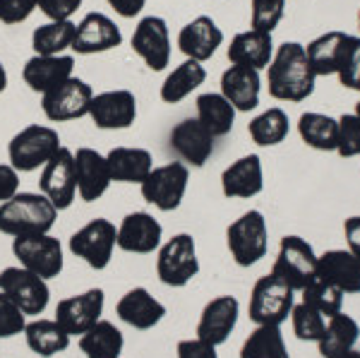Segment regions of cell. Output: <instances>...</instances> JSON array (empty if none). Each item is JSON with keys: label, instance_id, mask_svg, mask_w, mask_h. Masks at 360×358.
I'll list each match as a JSON object with an SVG mask.
<instances>
[{"label": "cell", "instance_id": "obj_24", "mask_svg": "<svg viewBox=\"0 0 360 358\" xmlns=\"http://www.w3.org/2000/svg\"><path fill=\"white\" fill-rule=\"evenodd\" d=\"M72 70H75L72 56H65V53L63 56H37L34 53L25 63L22 77H25V82L32 91L46 94V91H51L53 87L65 82L68 77H72Z\"/></svg>", "mask_w": 360, "mask_h": 358}, {"label": "cell", "instance_id": "obj_11", "mask_svg": "<svg viewBox=\"0 0 360 358\" xmlns=\"http://www.w3.org/2000/svg\"><path fill=\"white\" fill-rule=\"evenodd\" d=\"M0 291L8 293L13 298V303L27 317H41L51 303L49 281L25 267H20V264L5 267L0 272Z\"/></svg>", "mask_w": 360, "mask_h": 358}, {"label": "cell", "instance_id": "obj_19", "mask_svg": "<svg viewBox=\"0 0 360 358\" xmlns=\"http://www.w3.org/2000/svg\"><path fill=\"white\" fill-rule=\"evenodd\" d=\"M214 140L217 137L209 132L197 118L180 120L176 128L171 130V149L178 154V159L185 166L202 169L209 157L214 154Z\"/></svg>", "mask_w": 360, "mask_h": 358}, {"label": "cell", "instance_id": "obj_30", "mask_svg": "<svg viewBox=\"0 0 360 358\" xmlns=\"http://www.w3.org/2000/svg\"><path fill=\"white\" fill-rule=\"evenodd\" d=\"M351 34L346 32H327L322 37H317L315 41L305 46L307 60L317 77H327V75L339 72V65L344 60V53L351 44Z\"/></svg>", "mask_w": 360, "mask_h": 358}, {"label": "cell", "instance_id": "obj_39", "mask_svg": "<svg viewBox=\"0 0 360 358\" xmlns=\"http://www.w3.org/2000/svg\"><path fill=\"white\" fill-rule=\"evenodd\" d=\"M291 123H288V115L283 108H269V111L259 113L257 118L250 120L248 132L252 137L255 144L259 147H276L288 137Z\"/></svg>", "mask_w": 360, "mask_h": 358}, {"label": "cell", "instance_id": "obj_13", "mask_svg": "<svg viewBox=\"0 0 360 358\" xmlns=\"http://www.w3.org/2000/svg\"><path fill=\"white\" fill-rule=\"evenodd\" d=\"M39 193L51 200L58 212H65L77 200V178H75V152L60 147L44 164L41 178H39Z\"/></svg>", "mask_w": 360, "mask_h": 358}, {"label": "cell", "instance_id": "obj_10", "mask_svg": "<svg viewBox=\"0 0 360 358\" xmlns=\"http://www.w3.org/2000/svg\"><path fill=\"white\" fill-rule=\"evenodd\" d=\"M190 183V169L183 161H171L164 166H154L152 173L139 186L144 202H149L159 212H176L185 200Z\"/></svg>", "mask_w": 360, "mask_h": 358}, {"label": "cell", "instance_id": "obj_16", "mask_svg": "<svg viewBox=\"0 0 360 358\" xmlns=\"http://www.w3.org/2000/svg\"><path fill=\"white\" fill-rule=\"evenodd\" d=\"M89 118L98 130H127L137 118V99L130 89H111L94 94Z\"/></svg>", "mask_w": 360, "mask_h": 358}, {"label": "cell", "instance_id": "obj_47", "mask_svg": "<svg viewBox=\"0 0 360 358\" xmlns=\"http://www.w3.org/2000/svg\"><path fill=\"white\" fill-rule=\"evenodd\" d=\"M37 8L49 17V22L72 20V15L82 8V0H37Z\"/></svg>", "mask_w": 360, "mask_h": 358}, {"label": "cell", "instance_id": "obj_53", "mask_svg": "<svg viewBox=\"0 0 360 358\" xmlns=\"http://www.w3.org/2000/svg\"><path fill=\"white\" fill-rule=\"evenodd\" d=\"M341 358H360V351L353 349V351H348V354H346V356H341Z\"/></svg>", "mask_w": 360, "mask_h": 358}, {"label": "cell", "instance_id": "obj_34", "mask_svg": "<svg viewBox=\"0 0 360 358\" xmlns=\"http://www.w3.org/2000/svg\"><path fill=\"white\" fill-rule=\"evenodd\" d=\"M207 79V70L202 63L197 60H183L178 68H173V72H168V77L161 84V101L164 103H180L183 99H188L190 94L202 87Z\"/></svg>", "mask_w": 360, "mask_h": 358}, {"label": "cell", "instance_id": "obj_8", "mask_svg": "<svg viewBox=\"0 0 360 358\" xmlns=\"http://www.w3.org/2000/svg\"><path fill=\"white\" fill-rule=\"evenodd\" d=\"M13 255L17 257L20 267L29 269V272H34L46 281L60 276L63 267H65L60 241L51 234L17 236V238H13Z\"/></svg>", "mask_w": 360, "mask_h": 358}, {"label": "cell", "instance_id": "obj_22", "mask_svg": "<svg viewBox=\"0 0 360 358\" xmlns=\"http://www.w3.org/2000/svg\"><path fill=\"white\" fill-rule=\"evenodd\" d=\"M238 315H240V303L236 296L212 298L202 308L200 322H197V337L214 346H221L224 342H229L231 332L236 330Z\"/></svg>", "mask_w": 360, "mask_h": 358}, {"label": "cell", "instance_id": "obj_37", "mask_svg": "<svg viewBox=\"0 0 360 358\" xmlns=\"http://www.w3.org/2000/svg\"><path fill=\"white\" fill-rule=\"evenodd\" d=\"M300 140L317 152H336V132L339 123L332 115L324 113H303L298 120Z\"/></svg>", "mask_w": 360, "mask_h": 358}, {"label": "cell", "instance_id": "obj_35", "mask_svg": "<svg viewBox=\"0 0 360 358\" xmlns=\"http://www.w3.org/2000/svg\"><path fill=\"white\" fill-rule=\"evenodd\" d=\"M236 113L238 111L231 106L221 91H219V94L207 91V94L197 96V120H200L214 137H224L233 130Z\"/></svg>", "mask_w": 360, "mask_h": 358}, {"label": "cell", "instance_id": "obj_52", "mask_svg": "<svg viewBox=\"0 0 360 358\" xmlns=\"http://www.w3.org/2000/svg\"><path fill=\"white\" fill-rule=\"evenodd\" d=\"M8 89V70H5L3 60H0V94Z\"/></svg>", "mask_w": 360, "mask_h": 358}, {"label": "cell", "instance_id": "obj_43", "mask_svg": "<svg viewBox=\"0 0 360 358\" xmlns=\"http://www.w3.org/2000/svg\"><path fill=\"white\" fill-rule=\"evenodd\" d=\"M339 132H336V152L344 159L358 157L360 154V120L356 113H344L339 120Z\"/></svg>", "mask_w": 360, "mask_h": 358}, {"label": "cell", "instance_id": "obj_48", "mask_svg": "<svg viewBox=\"0 0 360 358\" xmlns=\"http://www.w3.org/2000/svg\"><path fill=\"white\" fill-rule=\"evenodd\" d=\"M176 354H178V358H219L217 346L205 342V339H200V337L178 342Z\"/></svg>", "mask_w": 360, "mask_h": 358}, {"label": "cell", "instance_id": "obj_1", "mask_svg": "<svg viewBox=\"0 0 360 358\" xmlns=\"http://www.w3.org/2000/svg\"><path fill=\"white\" fill-rule=\"evenodd\" d=\"M315 79L317 75L312 72L303 44L286 41L274 51L266 72L269 94L274 99L291 103L305 101L315 91Z\"/></svg>", "mask_w": 360, "mask_h": 358}, {"label": "cell", "instance_id": "obj_45", "mask_svg": "<svg viewBox=\"0 0 360 358\" xmlns=\"http://www.w3.org/2000/svg\"><path fill=\"white\" fill-rule=\"evenodd\" d=\"M336 75H339L344 87H348V89H353V91H360V37L351 39Z\"/></svg>", "mask_w": 360, "mask_h": 358}, {"label": "cell", "instance_id": "obj_6", "mask_svg": "<svg viewBox=\"0 0 360 358\" xmlns=\"http://www.w3.org/2000/svg\"><path fill=\"white\" fill-rule=\"evenodd\" d=\"M200 274L197 245L190 234H176L156 250V276L164 286L183 288Z\"/></svg>", "mask_w": 360, "mask_h": 358}, {"label": "cell", "instance_id": "obj_5", "mask_svg": "<svg viewBox=\"0 0 360 358\" xmlns=\"http://www.w3.org/2000/svg\"><path fill=\"white\" fill-rule=\"evenodd\" d=\"M63 147L60 135L51 125H27L22 128L8 144V159L10 166H15L20 173H32L37 169H44L58 149Z\"/></svg>", "mask_w": 360, "mask_h": 358}, {"label": "cell", "instance_id": "obj_25", "mask_svg": "<svg viewBox=\"0 0 360 358\" xmlns=\"http://www.w3.org/2000/svg\"><path fill=\"white\" fill-rule=\"evenodd\" d=\"M264 188V173H262V159L257 154H248L229 166L221 173V193L226 198H255Z\"/></svg>", "mask_w": 360, "mask_h": 358}, {"label": "cell", "instance_id": "obj_42", "mask_svg": "<svg viewBox=\"0 0 360 358\" xmlns=\"http://www.w3.org/2000/svg\"><path fill=\"white\" fill-rule=\"evenodd\" d=\"M286 0H250V22L252 29L271 34L283 20Z\"/></svg>", "mask_w": 360, "mask_h": 358}, {"label": "cell", "instance_id": "obj_20", "mask_svg": "<svg viewBox=\"0 0 360 358\" xmlns=\"http://www.w3.org/2000/svg\"><path fill=\"white\" fill-rule=\"evenodd\" d=\"M120 44H123V32L111 17L103 13H89L77 25L72 51L79 56H94L118 49Z\"/></svg>", "mask_w": 360, "mask_h": 358}, {"label": "cell", "instance_id": "obj_50", "mask_svg": "<svg viewBox=\"0 0 360 358\" xmlns=\"http://www.w3.org/2000/svg\"><path fill=\"white\" fill-rule=\"evenodd\" d=\"M106 3L115 10V15L125 17V20H132V17H137L142 13L147 0H106Z\"/></svg>", "mask_w": 360, "mask_h": 358}, {"label": "cell", "instance_id": "obj_21", "mask_svg": "<svg viewBox=\"0 0 360 358\" xmlns=\"http://www.w3.org/2000/svg\"><path fill=\"white\" fill-rule=\"evenodd\" d=\"M115 315L130 325L132 330L147 332L154 330L161 320L166 317V305L159 298L152 296V291L144 286H135L130 291H125L120 296V301L115 303Z\"/></svg>", "mask_w": 360, "mask_h": 358}, {"label": "cell", "instance_id": "obj_38", "mask_svg": "<svg viewBox=\"0 0 360 358\" xmlns=\"http://www.w3.org/2000/svg\"><path fill=\"white\" fill-rule=\"evenodd\" d=\"M240 358H291L286 342H283L281 327L257 325L240 346Z\"/></svg>", "mask_w": 360, "mask_h": 358}, {"label": "cell", "instance_id": "obj_14", "mask_svg": "<svg viewBox=\"0 0 360 358\" xmlns=\"http://www.w3.org/2000/svg\"><path fill=\"white\" fill-rule=\"evenodd\" d=\"M103 308H106V293H103V288L94 286L58 301L53 320L70 337H82L89 327H94L103 317Z\"/></svg>", "mask_w": 360, "mask_h": 358}, {"label": "cell", "instance_id": "obj_32", "mask_svg": "<svg viewBox=\"0 0 360 358\" xmlns=\"http://www.w3.org/2000/svg\"><path fill=\"white\" fill-rule=\"evenodd\" d=\"M360 337V325L346 313H336L332 317H327V327L324 334L319 337V354L322 358H341L348 351L356 349Z\"/></svg>", "mask_w": 360, "mask_h": 358}, {"label": "cell", "instance_id": "obj_18", "mask_svg": "<svg viewBox=\"0 0 360 358\" xmlns=\"http://www.w3.org/2000/svg\"><path fill=\"white\" fill-rule=\"evenodd\" d=\"M75 178H77V198L82 202H96L108 193L113 178L106 154L91 147H79L75 152Z\"/></svg>", "mask_w": 360, "mask_h": 358}, {"label": "cell", "instance_id": "obj_15", "mask_svg": "<svg viewBox=\"0 0 360 358\" xmlns=\"http://www.w3.org/2000/svg\"><path fill=\"white\" fill-rule=\"evenodd\" d=\"M132 51L142 58L144 65L154 72L166 70L171 63V34L164 17H142L132 34Z\"/></svg>", "mask_w": 360, "mask_h": 358}, {"label": "cell", "instance_id": "obj_55", "mask_svg": "<svg viewBox=\"0 0 360 358\" xmlns=\"http://www.w3.org/2000/svg\"><path fill=\"white\" fill-rule=\"evenodd\" d=\"M358 27H360V13H358Z\"/></svg>", "mask_w": 360, "mask_h": 358}, {"label": "cell", "instance_id": "obj_2", "mask_svg": "<svg viewBox=\"0 0 360 358\" xmlns=\"http://www.w3.org/2000/svg\"><path fill=\"white\" fill-rule=\"evenodd\" d=\"M58 210L44 193H17L13 200L0 205V234L32 236L51 234L56 226Z\"/></svg>", "mask_w": 360, "mask_h": 358}, {"label": "cell", "instance_id": "obj_4", "mask_svg": "<svg viewBox=\"0 0 360 358\" xmlns=\"http://www.w3.org/2000/svg\"><path fill=\"white\" fill-rule=\"evenodd\" d=\"M226 245L238 267H252L269 250V229L259 210L240 215L226 229Z\"/></svg>", "mask_w": 360, "mask_h": 358}, {"label": "cell", "instance_id": "obj_26", "mask_svg": "<svg viewBox=\"0 0 360 358\" xmlns=\"http://www.w3.org/2000/svg\"><path fill=\"white\" fill-rule=\"evenodd\" d=\"M317 276L341 293H360V260L351 250H329L317 257Z\"/></svg>", "mask_w": 360, "mask_h": 358}, {"label": "cell", "instance_id": "obj_9", "mask_svg": "<svg viewBox=\"0 0 360 358\" xmlns=\"http://www.w3.org/2000/svg\"><path fill=\"white\" fill-rule=\"evenodd\" d=\"M269 274L288 284L293 291H303L317 276V255L312 245L300 236H283Z\"/></svg>", "mask_w": 360, "mask_h": 358}, {"label": "cell", "instance_id": "obj_49", "mask_svg": "<svg viewBox=\"0 0 360 358\" xmlns=\"http://www.w3.org/2000/svg\"><path fill=\"white\" fill-rule=\"evenodd\" d=\"M20 193V171L10 164H0V205Z\"/></svg>", "mask_w": 360, "mask_h": 358}, {"label": "cell", "instance_id": "obj_29", "mask_svg": "<svg viewBox=\"0 0 360 358\" xmlns=\"http://www.w3.org/2000/svg\"><path fill=\"white\" fill-rule=\"evenodd\" d=\"M22 334H25L29 351L39 358H53L65 354L70 349V342H72V337L58 325L53 317H34V320H27V327Z\"/></svg>", "mask_w": 360, "mask_h": 358}, {"label": "cell", "instance_id": "obj_27", "mask_svg": "<svg viewBox=\"0 0 360 358\" xmlns=\"http://www.w3.org/2000/svg\"><path fill=\"white\" fill-rule=\"evenodd\" d=\"M259 89H262L259 70H252V68L231 65L221 75V94L240 113H248L259 106Z\"/></svg>", "mask_w": 360, "mask_h": 358}, {"label": "cell", "instance_id": "obj_36", "mask_svg": "<svg viewBox=\"0 0 360 358\" xmlns=\"http://www.w3.org/2000/svg\"><path fill=\"white\" fill-rule=\"evenodd\" d=\"M77 25L72 20L63 22H46L37 27L32 34V49L37 56H63L68 49H72Z\"/></svg>", "mask_w": 360, "mask_h": 358}, {"label": "cell", "instance_id": "obj_44", "mask_svg": "<svg viewBox=\"0 0 360 358\" xmlns=\"http://www.w3.org/2000/svg\"><path fill=\"white\" fill-rule=\"evenodd\" d=\"M29 317L13 303L8 293L0 291V339H13L25 332Z\"/></svg>", "mask_w": 360, "mask_h": 358}, {"label": "cell", "instance_id": "obj_28", "mask_svg": "<svg viewBox=\"0 0 360 358\" xmlns=\"http://www.w3.org/2000/svg\"><path fill=\"white\" fill-rule=\"evenodd\" d=\"M271 58H274V41L271 34L257 32V29H248L231 39L229 46V60L233 65H245L252 70H264L269 68Z\"/></svg>", "mask_w": 360, "mask_h": 358}, {"label": "cell", "instance_id": "obj_23", "mask_svg": "<svg viewBox=\"0 0 360 358\" xmlns=\"http://www.w3.org/2000/svg\"><path fill=\"white\" fill-rule=\"evenodd\" d=\"M224 44V32L217 27V22L207 15L195 17L193 22H188L178 34V49L183 51L190 60L205 63L219 51V46Z\"/></svg>", "mask_w": 360, "mask_h": 358}, {"label": "cell", "instance_id": "obj_54", "mask_svg": "<svg viewBox=\"0 0 360 358\" xmlns=\"http://www.w3.org/2000/svg\"><path fill=\"white\" fill-rule=\"evenodd\" d=\"M356 118L360 120V101H358V106H356Z\"/></svg>", "mask_w": 360, "mask_h": 358}, {"label": "cell", "instance_id": "obj_46", "mask_svg": "<svg viewBox=\"0 0 360 358\" xmlns=\"http://www.w3.org/2000/svg\"><path fill=\"white\" fill-rule=\"evenodd\" d=\"M37 10V0H0V22L22 25Z\"/></svg>", "mask_w": 360, "mask_h": 358}, {"label": "cell", "instance_id": "obj_3", "mask_svg": "<svg viewBox=\"0 0 360 358\" xmlns=\"http://www.w3.org/2000/svg\"><path fill=\"white\" fill-rule=\"evenodd\" d=\"M68 248L75 257L82 260L86 267L101 272L111 264L113 252L118 248V226L111 219L96 217L70 236Z\"/></svg>", "mask_w": 360, "mask_h": 358}, {"label": "cell", "instance_id": "obj_7", "mask_svg": "<svg viewBox=\"0 0 360 358\" xmlns=\"http://www.w3.org/2000/svg\"><path fill=\"white\" fill-rule=\"evenodd\" d=\"M295 305V291L274 274L259 276L250 291V305L248 313L255 325H276L286 322L291 317V310Z\"/></svg>", "mask_w": 360, "mask_h": 358}, {"label": "cell", "instance_id": "obj_33", "mask_svg": "<svg viewBox=\"0 0 360 358\" xmlns=\"http://www.w3.org/2000/svg\"><path fill=\"white\" fill-rule=\"evenodd\" d=\"M84 358H120L125 349V337L111 320H98L82 337H77Z\"/></svg>", "mask_w": 360, "mask_h": 358}, {"label": "cell", "instance_id": "obj_51", "mask_svg": "<svg viewBox=\"0 0 360 358\" xmlns=\"http://www.w3.org/2000/svg\"><path fill=\"white\" fill-rule=\"evenodd\" d=\"M344 236H346V243L348 250L353 252L360 260V217H351L346 219L344 224Z\"/></svg>", "mask_w": 360, "mask_h": 358}, {"label": "cell", "instance_id": "obj_40", "mask_svg": "<svg viewBox=\"0 0 360 358\" xmlns=\"http://www.w3.org/2000/svg\"><path fill=\"white\" fill-rule=\"evenodd\" d=\"M303 303L315 308L317 313H322L324 317H332L336 313H341V308H344V293L329 284V281L315 276V279L303 288Z\"/></svg>", "mask_w": 360, "mask_h": 358}, {"label": "cell", "instance_id": "obj_41", "mask_svg": "<svg viewBox=\"0 0 360 358\" xmlns=\"http://www.w3.org/2000/svg\"><path fill=\"white\" fill-rule=\"evenodd\" d=\"M291 320H293V332L300 342H319V337L324 334V327H327V317L305 303L293 305Z\"/></svg>", "mask_w": 360, "mask_h": 358}, {"label": "cell", "instance_id": "obj_31", "mask_svg": "<svg viewBox=\"0 0 360 358\" xmlns=\"http://www.w3.org/2000/svg\"><path fill=\"white\" fill-rule=\"evenodd\" d=\"M113 183H137L142 186L144 178L154 169V157L149 149L142 147H113L106 154Z\"/></svg>", "mask_w": 360, "mask_h": 358}, {"label": "cell", "instance_id": "obj_12", "mask_svg": "<svg viewBox=\"0 0 360 358\" xmlns=\"http://www.w3.org/2000/svg\"><path fill=\"white\" fill-rule=\"evenodd\" d=\"M94 89L79 77H68L65 82L41 94V111L51 123H68L89 115V103Z\"/></svg>", "mask_w": 360, "mask_h": 358}, {"label": "cell", "instance_id": "obj_17", "mask_svg": "<svg viewBox=\"0 0 360 358\" xmlns=\"http://www.w3.org/2000/svg\"><path fill=\"white\" fill-rule=\"evenodd\" d=\"M164 243V226L149 212H130L118 224V248L130 255H152Z\"/></svg>", "mask_w": 360, "mask_h": 358}]
</instances>
